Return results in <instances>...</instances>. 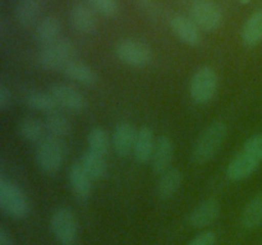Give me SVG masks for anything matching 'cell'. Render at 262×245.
<instances>
[{
    "mask_svg": "<svg viewBox=\"0 0 262 245\" xmlns=\"http://www.w3.org/2000/svg\"><path fill=\"white\" fill-rule=\"evenodd\" d=\"M242 41L247 46H256L262 41V10L253 13L242 28Z\"/></svg>",
    "mask_w": 262,
    "mask_h": 245,
    "instance_id": "cb8c5ba5",
    "label": "cell"
},
{
    "mask_svg": "<svg viewBox=\"0 0 262 245\" xmlns=\"http://www.w3.org/2000/svg\"><path fill=\"white\" fill-rule=\"evenodd\" d=\"M45 128L54 137L63 138L71 132V122L68 117L59 111H54L48 114L45 119Z\"/></svg>",
    "mask_w": 262,
    "mask_h": 245,
    "instance_id": "83f0119b",
    "label": "cell"
},
{
    "mask_svg": "<svg viewBox=\"0 0 262 245\" xmlns=\"http://www.w3.org/2000/svg\"><path fill=\"white\" fill-rule=\"evenodd\" d=\"M136 134L137 130L133 128L132 124L128 121L119 122L115 127L114 133H113L112 145L114 152L117 153L119 157H125L133 152V145H135Z\"/></svg>",
    "mask_w": 262,
    "mask_h": 245,
    "instance_id": "5bb4252c",
    "label": "cell"
},
{
    "mask_svg": "<svg viewBox=\"0 0 262 245\" xmlns=\"http://www.w3.org/2000/svg\"><path fill=\"white\" fill-rule=\"evenodd\" d=\"M61 32V23L54 15H48L37 23L35 38L40 45L48 46L59 40Z\"/></svg>",
    "mask_w": 262,
    "mask_h": 245,
    "instance_id": "ac0fdd59",
    "label": "cell"
},
{
    "mask_svg": "<svg viewBox=\"0 0 262 245\" xmlns=\"http://www.w3.org/2000/svg\"><path fill=\"white\" fill-rule=\"evenodd\" d=\"M170 27L182 42L189 46H197L201 42V33L196 23L184 15H176L171 18Z\"/></svg>",
    "mask_w": 262,
    "mask_h": 245,
    "instance_id": "9a60e30c",
    "label": "cell"
},
{
    "mask_svg": "<svg viewBox=\"0 0 262 245\" xmlns=\"http://www.w3.org/2000/svg\"><path fill=\"white\" fill-rule=\"evenodd\" d=\"M104 157L105 156L99 155L91 150H87L82 155L79 161L92 180H100L106 173V162H105Z\"/></svg>",
    "mask_w": 262,
    "mask_h": 245,
    "instance_id": "d4e9b609",
    "label": "cell"
},
{
    "mask_svg": "<svg viewBox=\"0 0 262 245\" xmlns=\"http://www.w3.org/2000/svg\"><path fill=\"white\" fill-rule=\"evenodd\" d=\"M174 145L173 142L166 135H161L156 139L155 150H154L152 158H151V166L152 171L158 175H163L165 171L170 168L171 161H173Z\"/></svg>",
    "mask_w": 262,
    "mask_h": 245,
    "instance_id": "4fadbf2b",
    "label": "cell"
},
{
    "mask_svg": "<svg viewBox=\"0 0 262 245\" xmlns=\"http://www.w3.org/2000/svg\"><path fill=\"white\" fill-rule=\"evenodd\" d=\"M238 2H241L242 4H247V3H250V0H238Z\"/></svg>",
    "mask_w": 262,
    "mask_h": 245,
    "instance_id": "836d02e7",
    "label": "cell"
},
{
    "mask_svg": "<svg viewBox=\"0 0 262 245\" xmlns=\"http://www.w3.org/2000/svg\"><path fill=\"white\" fill-rule=\"evenodd\" d=\"M115 55L125 65L142 68L151 61L152 51L145 42L128 38V40H122L117 43Z\"/></svg>",
    "mask_w": 262,
    "mask_h": 245,
    "instance_id": "52a82bcc",
    "label": "cell"
},
{
    "mask_svg": "<svg viewBox=\"0 0 262 245\" xmlns=\"http://www.w3.org/2000/svg\"><path fill=\"white\" fill-rule=\"evenodd\" d=\"M216 234L214 231H204L194 236L187 245H215Z\"/></svg>",
    "mask_w": 262,
    "mask_h": 245,
    "instance_id": "4dcf8cb0",
    "label": "cell"
},
{
    "mask_svg": "<svg viewBox=\"0 0 262 245\" xmlns=\"http://www.w3.org/2000/svg\"><path fill=\"white\" fill-rule=\"evenodd\" d=\"M183 176L178 168H169L160 175L158 184V194L161 199H170L181 188Z\"/></svg>",
    "mask_w": 262,
    "mask_h": 245,
    "instance_id": "7402d4cb",
    "label": "cell"
},
{
    "mask_svg": "<svg viewBox=\"0 0 262 245\" xmlns=\"http://www.w3.org/2000/svg\"><path fill=\"white\" fill-rule=\"evenodd\" d=\"M220 211H222V208H220V203L217 199H205L191 212L189 224L196 229H205L219 218Z\"/></svg>",
    "mask_w": 262,
    "mask_h": 245,
    "instance_id": "8fae6325",
    "label": "cell"
},
{
    "mask_svg": "<svg viewBox=\"0 0 262 245\" xmlns=\"http://www.w3.org/2000/svg\"><path fill=\"white\" fill-rule=\"evenodd\" d=\"M217 74L210 66H202L193 74L189 83V93L197 104H206L217 91Z\"/></svg>",
    "mask_w": 262,
    "mask_h": 245,
    "instance_id": "8992f818",
    "label": "cell"
},
{
    "mask_svg": "<svg viewBox=\"0 0 262 245\" xmlns=\"http://www.w3.org/2000/svg\"><path fill=\"white\" fill-rule=\"evenodd\" d=\"M191 19L197 27L206 32H214L223 24V12L216 4L207 0H197L189 10Z\"/></svg>",
    "mask_w": 262,
    "mask_h": 245,
    "instance_id": "ba28073f",
    "label": "cell"
},
{
    "mask_svg": "<svg viewBox=\"0 0 262 245\" xmlns=\"http://www.w3.org/2000/svg\"><path fill=\"white\" fill-rule=\"evenodd\" d=\"M63 71L71 81L78 82L84 86H91L97 81V76L94 69L78 60L72 61Z\"/></svg>",
    "mask_w": 262,
    "mask_h": 245,
    "instance_id": "603a6c76",
    "label": "cell"
},
{
    "mask_svg": "<svg viewBox=\"0 0 262 245\" xmlns=\"http://www.w3.org/2000/svg\"><path fill=\"white\" fill-rule=\"evenodd\" d=\"M156 139L151 128L142 127L137 130L135 145H133V156L140 163H146L151 161L155 150Z\"/></svg>",
    "mask_w": 262,
    "mask_h": 245,
    "instance_id": "2e32d148",
    "label": "cell"
},
{
    "mask_svg": "<svg viewBox=\"0 0 262 245\" xmlns=\"http://www.w3.org/2000/svg\"><path fill=\"white\" fill-rule=\"evenodd\" d=\"M228 135V127L223 121H212L197 138L192 151V158L199 165L211 161L219 153Z\"/></svg>",
    "mask_w": 262,
    "mask_h": 245,
    "instance_id": "6da1fadb",
    "label": "cell"
},
{
    "mask_svg": "<svg viewBox=\"0 0 262 245\" xmlns=\"http://www.w3.org/2000/svg\"><path fill=\"white\" fill-rule=\"evenodd\" d=\"M42 8V0H18L15 5V19L23 27L33 24Z\"/></svg>",
    "mask_w": 262,
    "mask_h": 245,
    "instance_id": "ffe728a7",
    "label": "cell"
},
{
    "mask_svg": "<svg viewBox=\"0 0 262 245\" xmlns=\"http://www.w3.org/2000/svg\"><path fill=\"white\" fill-rule=\"evenodd\" d=\"M12 105V93L5 86L0 87V109L7 110Z\"/></svg>",
    "mask_w": 262,
    "mask_h": 245,
    "instance_id": "1f68e13d",
    "label": "cell"
},
{
    "mask_svg": "<svg viewBox=\"0 0 262 245\" xmlns=\"http://www.w3.org/2000/svg\"><path fill=\"white\" fill-rule=\"evenodd\" d=\"M68 180L74 195L81 201H86L92 193V179L82 166L81 161H76L71 165L68 173Z\"/></svg>",
    "mask_w": 262,
    "mask_h": 245,
    "instance_id": "7c38bea8",
    "label": "cell"
},
{
    "mask_svg": "<svg viewBox=\"0 0 262 245\" xmlns=\"http://www.w3.org/2000/svg\"><path fill=\"white\" fill-rule=\"evenodd\" d=\"M241 224L247 230L257 229L262 224V191L246 204L241 214Z\"/></svg>",
    "mask_w": 262,
    "mask_h": 245,
    "instance_id": "d6986e66",
    "label": "cell"
},
{
    "mask_svg": "<svg viewBox=\"0 0 262 245\" xmlns=\"http://www.w3.org/2000/svg\"><path fill=\"white\" fill-rule=\"evenodd\" d=\"M142 2H147V0H142Z\"/></svg>",
    "mask_w": 262,
    "mask_h": 245,
    "instance_id": "e575fe53",
    "label": "cell"
},
{
    "mask_svg": "<svg viewBox=\"0 0 262 245\" xmlns=\"http://www.w3.org/2000/svg\"><path fill=\"white\" fill-rule=\"evenodd\" d=\"M67 155V145L63 138L49 135L36 148V163L45 174H55L60 170Z\"/></svg>",
    "mask_w": 262,
    "mask_h": 245,
    "instance_id": "7a4b0ae2",
    "label": "cell"
},
{
    "mask_svg": "<svg viewBox=\"0 0 262 245\" xmlns=\"http://www.w3.org/2000/svg\"><path fill=\"white\" fill-rule=\"evenodd\" d=\"M261 161L253 157L245 150L232 158L227 167V178L232 181H241L250 178L258 168Z\"/></svg>",
    "mask_w": 262,
    "mask_h": 245,
    "instance_id": "30bf717a",
    "label": "cell"
},
{
    "mask_svg": "<svg viewBox=\"0 0 262 245\" xmlns=\"http://www.w3.org/2000/svg\"><path fill=\"white\" fill-rule=\"evenodd\" d=\"M0 245H14L12 235L4 226L0 227Z\"/></svg>",
    "mask_w": 262,
    "mask_h": 245,
    "instance_id": "d6a6232c",
    "label": "cell"
},
{
    "mask_svg": "<svg viewBox=\"0 0 262 245\" xmlns=\"http://www.w3.org/2000/svg\"><path fill=\"white\" fill-rule=\"evenodd\" d=\"M50 230L60 245H74L78 237V221L68 207H59L51 213Z\"/></svg>",
    "mask_w": 262,
    "mask_h": 245,
    "instance_id": "5b68a950",
    "label": "cell"
},
{
    "mask_svg": "<svg viewBox=\"0 0 262 245\" xmlns=\"http://www.w3.org/2000/svg\"><path fill=\"white\" fill-rule=\"evenodd\" d=\"M45 122L37 117H23L18 124V133L25 140L30 143H40L45 138Z\"/></svg>",
    "mask_w": 262,
    "mask_h": 245,
    "instance_id": "44dd1931",
    "label": "cell"
},
{
    "mask_svg": "<svg viewBox=\"0 0 262 245\" xmlns=\"http://www.w3.org/2000/svg\"><path fill=\"white\" fill-rule=\"evenodd\" d=\"M59 107L68 110L72 112H81L86 107V100L82 96L81 92L74 87L64 83L53 84L49 89Z\"/></svg>",
    "mask_w": 262,
    "mask_h": 245,
    "instance_id": "9c48e42d",
    "label": "cell"
},
{
    "mask_svg": "<svg viewBox=\"0 0 262 245\" xmlns=\"http://www.w3.org/2000/svg\"><path fill=\"white\" fill-rule=\"evenodd\" d=\"M243 150L250 153V155H252L253 157L257 158L258 161H262V133L248 138L245 142Z\"/></svg>",
    "mask_w": 262,
    "mask_h": 245,
    "instance_id": "f546056e",
    "label": "cell"
},
{
    "mask_svg": "<svg viewBox=\"0 0 262 245\" xmlns=\"http://www.w3.org/2000/svg\"><path fill=\"white\" fill-rule=\"evenodd\" d=\"M26 105L28 107L37 111L50 112L58 111V102L53 97L50 92H40V91H31L30 93L26 94Z\"/></svg>",
    "mask_w": 262,
    "mask_h": 245,
    "instance_id": "484cf974",
    "label": "cell"
},
{
    "mask_svg": "<svg viewBox=\"0 0 262 245\" xmlns=\"http://www.w3.org/2000/svg\"><path fill=\"white\" fill-rule=\"evenodd\" d=\"M87 143H89V150L101 156L106 155L112 145L109 133L102 127H94L90 130L87 135Z\"/></svg>",
    "mask_w": 262,
    "mask_h": 245,
    "instance_id": "4316f807",
    "label": "cell"
},
{
    "mask_svg": "<svg viewBox=\"0 0 262 245\" xmlns=\"http://www.w3.org/2000/svg\"><path fill=\"white\" fill-rule=\"evenodd\" d=\"M0 208L7 216L15 219L25 218L30 212V202L25 191L5 178L0 179Z\"/></svg>",
    "mask_w": 262,
    "mask_h": 245,
    "instance_id": "277c9868",
    "label": "cell"
},
{
    "mask_svg": "<svg viewBox=\"0 0 262 245\" xmlns=\"http://www.w3.org/2000/svg\"><path fill=\"white\" fill-rule=\"evenodd\" d=\"M76 46L68 40H58L43 46L37 56V61L48 70H64L72 61L76 60Z\"/></svg>",
    "mask_w": 262,
    "mask_h": 245,
    "instance_id": "3957f363",
    "label": "cell"
},
{
    "mask_svg": "<svg viewBox=\"0 0 262 245\" xmlns=\"http://www.w3.org/2000/svg\"><path fill=\"white\" fill-rule=\"evenodd\" d=\"M89 5L104 17H115L119 12L118 0H89Z\"/></svg>",
    "mask_w": 262,
    "mask_h": 245,
    "instance_id": "f1b7e54d",
    "label": "cell"
},
{
    "mask_svg": "<svg viewBox=\"0 0 262 245\" xmlns=\"http://www.w3.org/2000/svg\"><path fill=\"white\" fill-rule=\"evenodd\" d=\"M71 22L73 27L83 35L95 32L97 27L94 9L90 5L82 4V3L73 5L71 9Z\"/></svg>",
    "mask_w": 262,
    "mask_h": 245,
    "instance_id": "e0dca14e",
    "label": "cell"
}]
</instances>
